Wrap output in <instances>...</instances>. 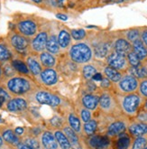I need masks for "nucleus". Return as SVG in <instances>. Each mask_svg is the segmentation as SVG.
Segmentation results:
<instances>
[{"instance_id": "23", "label": "nucleus", "mask_w": 147, "mask_h": 149, "mask_svg": "<svg viewBox=\"0 0 147 149\" xmlns=\"http://www.w3.org/2000/svg\"><path fill=\"white\" fill-rule=\"evenodd\" d=\"M68 125L70 126L77 134H80L82 131V126H81V120L78 117L75 113L71 112L67 117Z\"/></svg>"}, {"instance_id": "46", "label": "nucleus", "mask_w": 147, "mask_h": 149, "mask_svg": "<svg viewBox=\"0 0 147 149\" xmlns=\"http://www.w3.org/2000/svg\"><path fill=\"white\" fill-rule=\"evenodd\" d=\"M15 130V133L19 137H21L24 134V127H16Z\"/></svg>"}, {"instance_id": "40", "label": "nucleus", "mask_w": 147, "mask_h": 149, "mask_svg": "<svg viewBox=\"0 0 147 149\" xmlns=\"http://www.w3.org/2000/svg\"><path fill=\"white\" fill-rule=\"evenodd\" d=\"M16 71L14 69L12 64L10 63H6L4 68H2V75H4L5 78H9L16 74Z\"/></svg>"}, {"instance_id": "26", "label": "nucleus", "mask_w": 147, "mask_h": 149, "mask_svg": "<svg viewBox=\"0 0 147 149\" xmlns=\"http://www.w3.org/2000/svg\"><path fill=\"white\" fill-rule=\"evenodd\" d=\"M104 74L106 75L107 79H108L110 81L114 82V83L118 82L120 81V79L123 76L121 72L117 71V70L112 68L108 65L104 68Z\"/></svg>"}, {"instance_id": "54", "label": "nucleus", "mask_w": 147, "mask_h": 149, "mask_svg": "<svg viewBox=\"0 0 147 149\" xmlns=\"http://www.w3.org/2000/svg\"><path fill=\"white\" fill-rule=\"evenodd\" d=\"M1 76H2V68L0 67V78H1Z\"/></svg>"}, {"instance_id": "16", "label": "nucleus", "mask_w": 147, "mask_h": 149, "mask_svg": "<svg viewBox=\"0 0 147 149\" xmlns=\"http://www.w3.org/2000/svg\"><path fill=\"white\" fill-rule=\"evenodd\" d=\"M132 51V43L126 38H118L114 43V52L126 56Z\"/></svg>"}, {"instance_id": "39", "label": "nucleus", "mask_w": 147, "mask_h": 149, "mask_svg": "<svg viewBox=\"0 0 147 149\" xmlns=\"http://www.w3.org/2000/svg\"><path fill=\"white\" fill-rule=\"evenodd\" d=\"M71 36L74 40L80 41L86 37L87 33H86V31L84 29H73L71 31Z\"/></svg>"}, {"instance_id": "33", "label": "nucleus", "mask_w": 147, "mask_h": 149, "mask_svg": "<svg viewBox=\"0 0 147 149\" xmlns=\"http://www.w3.org/2000/svg\"><path fill=\"white\" fill-rule=\"evenodd\" d=\"M98 128V123L96 120L94 119H90L89 121L86 122L83 126V130L86 135L88 136H91L95 133V131Z\"/></svg>"}, {"instance_id": "47", "label": "nucleus", "mask_w": 147, "mask_h": 149, "mask_svg": "<svg viewBox=\"0 0 147 149\" xmlns=\"http://www.w3.org/2000/svg\"><path fill=\"white\" fill-rule=\"evenodd\" d=\"M15 149H33L32 147H30L29 146H27V145H25L24 143H23L22 141L17 145L16 146H15Z\"/></svg>"}, {"instance_id": "48", "label": "nucleus", "mask_w": 147, "mask_h": 149, "mask_svg": "<svg viewBox=\"0 0 147 149\" xmlns=\"http://www.w3.org/2000/svg\"><path fill=\"white\" fill-rule=\"evenodd\" d=\"M110 85V81L108 80V79H102L101 80V86L103 88H108Z\"/></svg>"}, {"instance_id": "18", "label": "nucleus", "mask_w": 147, "mask_h": 149, "mask_svg": "<svg viewBox=\"0 0 147 149\" xmlns=\"http://www.w3.org/2000/svg\"><path fill=\"white\" fill-rule=\"evenodd\" d=\"M57 40H58V43H59V46H60V50H67L71 45V33L67 29L60 30L58 36H57Z\"/></svg>"}, {"instance_id": "29", "label": "nucleus", "mask_w": 147, "mask_h": 149, "mask_svg": "<svg viewBox=\"0 0 147 149\" xmlns=\"http://www.w3.org/2000/svg\"><path fill=\"white\" fill-rule=\"evenodd\" d=\"M21 141L23 143H24L25 145H27L30 147H32L33 149H42L39 138L33 136V135H28V136H24L21 139Z\"/></svg>"}, {"instance_id": "27", "label": "nucleus", "mask_w": 147, "mask_h": 149, "mask_svg": "<svg viewBox=\"0 0 147 149\" xmlns=\"http://www.w3.org/2000/svg\"><path fill=\"white\" fill-rule=\"evenodd\" d=\"M89 144L92 147L96 149H104L108 146L109 140L105 136H94L89 139Z\"/></svg>"}, {"instance_id": "35", "label": "nucleus", "mask_w": 147, "mask_h": 149, "mask_svg": "<svg viewBox=\"0 0 147 149\" xmlns=\"http://www.w3.org/2000/svg\"><path fill=\"white\" fill-rule=\"evenodd\" d=\"M126 59L128 61L129 65H131V67H138L141 64V60L138 58V56L135 54L133 50L126 55Z\"/></svg>"}, {"instance_id": "2", "label": "nucleus", "mask_w": 147, "mask_h": 149, "mask_svg": "<svg viewBox=\"0 0 147 149\" xmlns=\"http://www.w3.org/2000/svg\"><path fill=\"white\" fill-rule=\"evenodd\" d=\"M27 99L40 105H46L53 108L60 106L62 102V100L58 95L45 90L38 89V88L27 95Z\"/></svg>"}, {"instance_id": "6", "label": "nucleus", "mask_w": 147, "mask_h": 149, "mask_svg": "<svg viewBox=\"0 0 147 149\" xmlns=\"http://www.w3.org/2000/svg\"><path fill=\"white\" fill-rule=\"evenodd\" d=\"M17 31L25 37H33L38 33V24L33 19H23L16 24Z\"/></svg>"}, {"instance_id": "55", "label": "nucleus", "mask_w": 147, "mask_h": 149, "mask_svg": "<svg viewBox=\"0 0 147 149\" xmlns=\"http://www.w3.org/2000/svg\"><path fill=\"white\" fill-rule=\"evenodd\" d=\"M144 108L147 109V100H146V102H145V104H144Z\"/></svg>"}, {"instance_id": "43", "label": "nucleus", "mask_w": 147, "mask_h": 149, "mask_svg": "<svg viewBox=\"0 0 147 149\" xmlns=\"http://www.w3.org/2000/svg\"><path fill=\"white\" fill-rule=\"evenodd\" d=\"M12 98V96L8 93L4 88H0V100L3 101H8Z\"/></svg>"}, {"instance_id": "13", "label": "nucleus", "mask_w": 147, "mask_h": 149, "mask_svg": "<svg viewBox=\"0 0 147 149\" xmlns=\"http://www.w3.org/2000/svg\"><path fill=\"white\" fill-rule=\"evenodd\" d=\"M0 132H1V136L3 137L5 144L7 146L15 147L21 142V138L15 133V130L11 127H0Z\"/></svg>"}, {"instance_id": "17", "label": "nucleus", "mask_w": 147, "mask_h": 149, "mask_svg": "<svg viewBox=\"0 0 147 149\" xmlns=\"http://www.w3.org/2000/svg\"><path fill=\"white\" fill-rule=\"evenodd\" d=\"M38 58L42 68H53L57 63V58L55 55L50 54L47 51L42 52Z\"/></svg>"}, {"instance_id": "15", "label": "nucleus", "mask_w": 147, "mask_h": 149, "mask_svg": "<svg viewBox=\"0 0 147 149\" xmlns=\"http://www.w3.org/2000/svg\"><path fill=\"white\" fill-rule=\"evenodd\" d=\"M62 131L66 135L69 142H70L71 149H82L80 142L79 134H77L68 124L62 127Z\"/></svg>"}, {"instance_id": "42", "label": "nucleus", "mask_w": 147, "mask_h": 149, "mask_svg": "<svg viewBox=\"0 0 147 149\" xmlns=\"http://www.w3.org/2000/svg\"><path fill=\"white\" fill-rule=\"evenodd\" d=\"M139 92L143 97L147 98V80H143L141 82H139Z\"/></svg>"}, {"instance_id": "1", "label": "nucleus", "mask_w": 147, "mask_h": 149, "mask_svg": "<svg viewBox=\"0 0 147 149\" xmlns=\"http://www.w3.org/2000/svg\"><path fill=\"white\" fill-rule=\"evenodd\" d=\"M2 86L12 97L27 96L38 88L35 82L28 76L17 74L9 78H4Z\"/></svg>"}, {"instance_id": "20", "label": "nucleus", "mask_w": 147, "mask_h": 149, "mask_svg": "<svg viewBox=\"0 0 147 149\" xmlns=\"http://www.w3.org/2000/svg\"><path fill=\"white\" fill-rule=\"evenodd\" d=\"M129 132L134 136H142L147 135V123L144 122H136L133 123L128 127Z\"/></svg>"}, {"instance_id": "3", "label": "nucleus", "mask_w": 147, "mask_h": 149, "mask_svg": "<svg viewBox=\"0 0 147 149\" xmlns=\"http://www.w3.org/2000/svg\"><path fill=\"white\" fill-rule=\"evenodd\" d=\"M69 55L75 63L85 64L91 61L93 57V50L88 43L78 42L71 47Z\"/></svg>"}, {"instance_id": "11", "label": "nucleus", "mask_w": 147, "mask_h": 149, "mask_svg": "<svg viewBox=\"0 0 147 149\" xmlns=\"http://www.w3.org/2000/svg\"><path fill=\"white\" fill-rule=\"evenodd\" d=\"M28 101L21 97L11 98L6 103V109L12 113H21L27 109Z\"/></svg>"}, {"instance_id": "31", "label": "nucleus", "mask_w": 147, "mask_h": 149, "mask_svg": "<svg viewBox=\"0 0 147 149\" xmlns=\"http://www.w3.org/2000/svg\"><path fill=\"white\" fill-rule=\"evenodd\" d=\"M109 46L107 43H99L94 47V54L98 58H104L108 55Z\"/></svg>"}, {"instance_id": "8", "label": "nucleus", "mask_w": 147, "mask_h": 149, "mask_svg": "<svg viewBox=\"0 0 147 149\" xmlns=\"http://www.w3.org/2000/svg\"><path fill=\"white\" fill-rule=\"evenodd\" d=\"M30 40L19 33H12L9 36L11 47L18 52H24L30 48Z\"/></svg>"}, {"instance_id": "49", "label": "nucleus", "mask_w": 147, "mask_h": 149, "mask_svg": "<svg viewBox=\"0 0 147 149\" xmlns=\"http://www.w3.org/2000/svg\"><path fill=\"white\" fill-rule=\"evenodd\" d=\"M56 17H57V18H59V19L64 20V21L68 20V16H67L66 15H62V14H57V15H56Z\"/></svg>"}, {"instance_id": "25", "label": "nucleus", "mask_w": 147, "mask_h": 149, "mask_svg": "<svg viewBox=\"0 0 147 149\" xmlns=\"http://www.w3.org/2000/svg\"><path fill=\"white\" fill-rule=\"evenodd\" d=\"M126 129V125L123 121H115L107 128V135L110 136H114L116 135H120Z\"/></svg>"}, {"instance_id": "21", "label": "nucleus", "mask_w": 147, "mask_h": 149, "mask_svg": "<svg viewBox=\"0 0 147 149\" xmlns=\"http://www.w3.org/2000/svg\"><path fill=\"white\" fill-rule=\"evenodd\" d=\"M53 135L60 146V149H71V144L69 142V140L62 129H55L53 131Z\"/></svg>"}, {"instance_id": "9", "label": "nucleus", "mask_w": 147, "mask_h": 149, "mask_svg": "<svg viewBox=\"0 0 147 149\" xmlns=\"http://www.w3.org/2000/svg\"><path fill=\"white\" fill-rule=\"evenodd\" d=\"M49 37V33L47 31H40L33 36V40L30 42V49L33 52L41 54L45 51L46 43Z\"/></svg>"}, {"instance_id": "44", "label": "nucleus", "mask_w": 147, "mask_h": 149, "mask_svg": "<svg viewBox=\"0 0 147 149\" xmlns=\"http://www.w3.org/2000/svg\"><path fill=\"white\" fill-rule=\"evenodd\" d=\"M140 39L147 49V28H144V30H142V32H140Z\"/></svg>"}, {"instance_id": "57", "label": "nucleus", "mask_w": 147, "mask_h": 149, "mask_svg": "<svg viewBox=\"0 0 147 149\" xmlns=\"http://www.w3.org/2000/svg\"><path fill=\"white\" fill-rule=\"evenodd\" d=\"M143 149H147V146H144V147Z\"/></svg>"}, {"instance_id": "50", "label": "nucleus", "mask_w": 147, "mask_h": 149, "mask_svg": "<svg viewBox=\"0 0 147 149\" xmlns=\"http://www.w3.org/2000/svg\"><path fill=\"white\" fill-rule=\"evenodd\" d=\"M92 79H94L95 81H101V80H102V75L99 74V73H96V74L94 75V77Z\"/></svg>"}, {"instance_id": "7", "label": "nucleus", "mask_w": 147, "mask_h": 149, "mask_svg": "<svg viewBox=\"0 0 147 149\" xmlns=\"http://www.w3.org/2000/svg\"><path fill=\"white\" fill-rule=\"evenodd\" d=\"M106 62L108 66L114 68L117 71H126L129 69V63L126 56L121 55L116 52H113L107 56Z\"/></svg>"}, {"instance_id": "32", "label": "nucleus", "mask_w": 147, "mask_h": 149, "mask_svg": "<svg viewBox=\"0 0 147 149\" xmlns=\"http://www.w3.org/2000/svg\"><path fill=\"white\" fill-rule=\"evenodd\" d=\"M11 64L17 72L22 73V74H29L30 73L26 63H25V62H23L22 60L15 59V60L12 61Z\"/></svg>"}, {"instance_id": "52", "label": "nucleus", "mask_w": 147, "mask_h": 149, "mask_svg": "<svg viewBox=\"0 0 147 149\" xmlns=\"http://www.w3.org/2000/svg\"><path fill=\"white\" fill-rule=\"evenodd\" d=\"M66 1H67V0H57V3H59L60 6H62Z\"/></svg>"}, {"instance_id": "24", "label": "nucleus", "mask_w": 147, "mask_h": 149, "mask_svg": "<svg viewBox=\"0 0 147 149\" xmlns=\"http://www.w3.org/2000/svg\"><path fill=\"white\" fill-rule=\"evenodd\" d=\"M132 50L141 61L147 58V49L141 39H137L136 41L132 42Z\"/></svg>"}, {"instance_id": "5", "label": "nucleus", "mask_w": 147, "mask_h": 149, "mask_svg": "<svg viewBox=\"0 0 147 149\" xmlns=\"http://www.w3.org/2000/svg\"><path fill=\"white\" fill-rule=\"evenodd\" d=\"M116 83L118 91L124 94H130L135 92L138 89V86H139L138 79L130 74L122 76L120 81Z\"/></svg>"}, {"instance_id": "4", "label": "nucleus", "mask_w": 147, "mask_h": 149, "mask_svg": "<svg viewBox=\"0 0 147 149\" xmlns=\"http://www.w3.org/2000/svg\"><path fill=\"white\" fill-rule=\"evenodd\" d=\"M121 107H122L123 111L127 114L129 116H135L138 112L141 103L142 99L140 95L136 93H130V94H126L121 98Z\"/></svg>"}, {"instance_id": "28", "label": "nucleus", "mask_w": 147, "mask_h": 149, "mask_svg": "<svg viewBox=\"0 0 147 149\" xmlns=\"http://www.w3.org/2000/svg\"><path fill=\"white\" fill-rule=\"evenodd\" d=\"M98 105L102 110L109 111L113 108V99L108 93H103L99 97Z\"/></svg>"}, {"instance_id": "19", "label": "nucleus", "mask_w": 147, "mask_h": 149, "mask_svg": "<svg viewBox=\"0 0 147 149\" xmlns=\"http://www.w3.org/2000/svg\"><path fill=\"white\" fill-rule=\"evenodd\" d=\"M99 97L94 94H87L84 95L81 99L82 106L89 110H95L98 106Z\"/></svg>"}, {"instance_id": "37", "label": "nucleus", "mask_w": 147, "mask_h": 149, "mask_svg": "<svg viewBox=\"0 0 147 149\" xmlns=\"http://www.w3.org/2000/svg\"><path fill=\"white\" fill-rule=\"evenodd\" d=\"M126 36V40L132 43L137 39H140V31L139 29H136V28L130 29L129 31H127Z\"/></svg>"}, {"instance_id": "36", "label": "nucleus", "mask_w": 147, "mask_h": 149, "mask_svg": "<svg viewBox=\"0 0 147 149\" xmlns=\"http://www.w3.org/2000/svg\"><path fill=\"white\" fill-rule=\"evenodd\" d=\"M146 146H147V137H145L144 136H136L132 145L131 149H143Z\"/></svg>"}, {"instance_id": "41", "label": "nucleus", "mask_w": 147, "mask_h": 149, "mask_svg": "<svg viewBox=\"0 0 147 149\" xmlns=\"http://www.w3.org/2000/svg\"><path fill=\"white\" fill-rule=\"evenodd\" d=\"M80 117L81 118V121L86 123V122H88L91 119V113H90V110L85 109L84 107L82 109H80Z\"/></svg>"}, {"instance_id": "10", "label": "nucleus", "mask_w": 147, "mask_h": 149, "mask_svg": "<svg viewBox=\"0 0 147 149\" xmlns=\"http://www.w3.org/2000/svg\"><path fill=\"white\" fill-rule=\"evenodd\" d=\"M37 78L42 84L47 87H53L58 83L59 75L55 69L44 68Z\"/></svg>"}, {"instance_id": "38", "label": "nucleus", "mask_w": 147, "mask_h": 149, "mask_svg": "<svg viewBox=\"0 0 147 149\" xmlns=\"http://www.w3.org/2000/svg\"><path fill=\"white\" fill-rule=\"evenodd\" d=\"M129 146H130V138L126 135L121 136V137L117 140L116 143L117 149H127Z\"/></svg>"}, {"instance_id": "22", "label": "nucleus", "mask_w": 147, "mask_h": 149, "mask_svg": "<svg viewBox=\"0 0 147 149\" xmlns=\"http://www.w3.org/2000/svg\"><path fill=\"white\" fill-rule=\"evenodd\" d=\"M45 51L49 52L51 54H58L60 52V48L59 46L58 43V40H57V36L54 33H51L49 34V37L47 40V43H46V48Z\"/></svg>"}, {"instance_id": "53", "label": "nucleus", "mask_w": 147, "mask_h": 149, "mask_svg": "<svg viewBox=\"0 0 147 149\" xmlns=\"http://www.w3.org/2000/svg\"><path fill=\"white\" fill-rule=\"evenodd\" d=\"M32 1L34 2V3H36V4H40V3L42 2V0H32Z\"/></svg>"}, {"instance_id": "56", "label": "nucleus", "mask_w": 147, "mask_h": 149, "mask_svg": "<svg viewBox=\"0 0 147 149\" xmlns=\"http://www.w3.org/2000/svg\"><path fill=\"white\" fill-rule=\"evenodd\" d=\"M119 1H121V2H125V1H129V0H119Z\"/></svg>"}, {"instance_id": "30", "label": "nucleus", "mask_w": 147, "mask_h": 149, "mask_svg": "<svg viewBox=\"0 0 147 149\" xmlns=\"http://www.w3.org/2000/svg\"><path fill=\"white\" fill-rule=\"evenodd\" d=\"M13 54L10 48L5 42H0V62L6 63L11 60Z\"/></svg>"}, {"instance_id": "12", "label": "nucleus", "mask_w": 147, "mask_h": 149, "mask_svg": "<svg viewBox=\"0 0 147 149\" xmlns=\"http://www.w3.org/2000/svg\"><path fill=\"white\" fill-rule=\"evenodd\" d=\"M39 140L42 149H60L53 132L50 130L42 131L39 136Z\"/></svg>"}, {"instance_id": "14", "label": "nucleus", "mask_w": 147, "mask_h": 149, "mask_svg": "<svg viewBox=\"0 0 147 149\" xmlns=\"http://www.w3.org/2000/svg\"><path fill=\"white\" fill-rule=\"evenodd\" d=\"M25 63L27 65V68L29 70L30 73L35 78H37L42 72V70H44V68H42L39 61V58H37L36 56H33V55L27 56L26 59H25Z\"/></svg>"}, {"instance_id": "51", "label": "nucleus", "mask_w": 147, "mask_h": 149, "mask_svg": "<svg viewBox=\"0 0 147 149\" xmlns=\"http://www.w3.org/2000/svg\"><path fill=\"white\" fill-rule=\"evenodd\" d=\"M5 142H4V140H3V137L1 136V132H0V149H2L4 146H5Z\"/></svg>"}, {"instance_id": "34", "label": "nucleus", "mask_w": 147, "mask_h": 149, "mask_svg": "<svg viewBox=\"0 0 147 149\" xmlns=\"http://www.w3.org/2000/svg\"><path fill=\"white\" fill-rule=\"evenodd\" d=\"M82 72H83V76H84L85 79H87V80H90V79H92L94 77L95 74L98 73V71L93 65L86 64V65H84V67L82 69Z\"/></svg>"}, {"instance_id": "45", "label": "nucleus", "mask_w": 147, "mask_h": 149, "mask_svg": "<svg viewBox=\"0 0 147 149\" xmlns=\"http://www.w3.org/2000/svg\"><path fill=\"white\" fill-rule=\"evenodd\" d=\"M138 119L140 122H144V123H147V112H141L138 115Z\"/></svg>"}]
</instances>
